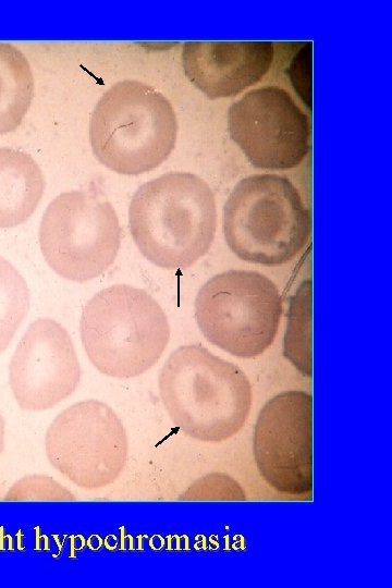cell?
I'll return each instance as SVG.
<instances>
[{"label":"cell","instance_id":"obj_1","mask_svg":"<svg viewBox=\"0 0 392 588\" xmlns=\"http://www.w3.org/2000/svg\"><path fill=\"white\" fill-rule=\"evenodd\" d=\"M128 228L142 253L162 269H186L210 248L217 228L210 186L189 172H169L142 184L128 207Z\"/></svg>","mask_w":392,"mask_h":588},{"label":"cell","instance_id":"obj_2","mask_svg":"<svg viewBox=\"0 0 392 588\" xmlns=\"http://www.w3.org/2000/svg\"><path fill=\"white\" fill-rule=\"evenodd\" d=\"M172 422L203 442H221L244 426L252 406L245 372L200 345H183L164 362L158 378Z\"/></svg>","mask_w":392,"mask_h":588},{"label":"cell","instance_id":"obj_3","mask_svg":"<svg viewBox=\"0 0 392 588\" xmlns=\"http://www.w3.org/2000/svg\"><path fill=\"white\" fill-rule=\"evenodd\" d=\"M177 121L171 102L151 85L124 79L98 100L89 122L97 160L124 175L160 166L172 152Z\"/></svg>","mask_w":392,"mask_h":588},{"label":"cell","instance_id":"obj_4","mask_svg":"<svg viewBox=\"0 0 392 588\" xmlns=\"http://www.w3.org/2000/svg\"><path fill=\"white\" fill-rule=\"evenodd\" d=\"M81 340L103 375L127 379L149 370L170 340L166 313L146 291L114 284L97 292L79 320Z\"/></svg>","mask_w":392,"mask_h":588},{"label":"cell","instance_id":"obj_5","mask_svg":"<svg viewBox=\"0 0 392 588\" xmlns=\"http://www.w3.org/2000/svg\"><path fill=\"white\" fill-rule=\"evenodd\" d=\"M311 233V215L293 183L278 174L241 180L223 207V234L242 260L280 266L294 259Z\"/></svg>","mask_w":392,"mask_h":588},{"label":"cell","instance_id":"obj_6","mask_svg":"<svg viewBox=\"0 0 392 588\" xmlns=\"http://www.w3.org/2000/svg\"><path fill=\"white\" fill-rule=\"evenodd\" d=\"M282 315L277 285L252 270H229L210 278L195 298V318L204 336L240 358L271 346Z\"/></svg>","mask_w":392,"mask_h":588},{"label":"cell","instance_id":"obj_7","mask_svg":"<svg viewBox=\"0 0 392 588\" xmlns=\"http://www.w3.org/2000/svg\"><path fill=\"white\" fill-rule=\"evenodd\" d=\"M39 244L57 274L74 282L89 281L115 260L121 245L118 215L96 191L61 193L41 218Z\"/></svg>","mask_w":392,"mask_h":588},{"label":"cell","instance_id":"obj_8","mask_svg":"<svg viewBox=\"0 0 392 588\" xmlns=\"http://www.w3.org/2000/svg\"><path fill=\"white\" fill-rule=\"evenodd\" d=\"M49 463L86 490L109 486L123 471L128 455L124 426L103 402L85 400L61 412L45 437Z\"/></svg>","mask_w":392,"mask_h":588},{"label":"cell","instance_id":"obj_9","mask_svg":"<svg viewBox=\"0 0 392 588\" xmlns=\"http://www.w3.org/2000/svg\"><path fill=\"white\" fill-rule=\"evenodd\" d=\"M228 127L233 142L258 169L295 168L309 150V119L278 86L252 89L232 103Z\"/></svg>","mask_w":392,"mask_h":588},{"label":"cell","instance_id":"obj_10","mask_svg":"<svg viewBox=\"0 0 392 588\" xmlns=\"http://www.w3.org/2000/svg\"><path fill=\"white\" fill-rule=\"evenodd\" d=\"M254 455L265 481L291 495L313 490V396L284 391L260 409Z\"/></svg>","mask_w":392,"mask_h":588},{"label":"cell","instance_id":"obj_11","mask_svg":"<svg viewBox=\"0 0 392 588\" xmlns=\"http://www.w3.org/2000/svg\"><path fill=\"white\" fill-rule=\"evenodd\" d=\"M81 380L78 358L69 332L51 318L33 321L9 365V382L22 409L46 411L66 397Z\"/></svg>","mask_w":392,"mask_h":588},{"label":"cell","instance_id":"obj_12","mask_svg":"<svg viewBox=\"0 0 392 588\" xmlns=\"http://www.w3.org/2000/svg\"><path fill=\"white\" fill-rule=\"evenodd\" d=\"M271 41H187L182 63L186 77L208 98L232 97L259 82L270 69Z\"/></svg>","mask_w":392,"mask_h":588},{"label":"cell","instance_id":"obj_13","mask_svg":"<svg viewBox=\"0 0 392 588\" xmlns=\"http://www.w3.org/2000/svg\"><path fill=\"white\" fill-rule=\"evenodd\" d=\"M45 177L35 159L11 147L0 148V228H14L36 210Z\"/></svg>","mask_w":392,"mask_h":588},{"label":"cell","instance_id":"obj_14","mask_svg":"<svg viewBox=\"0 0 392 588\" xmlns=\"http://www.w3.org/2000/svg\"><path fill=\"white\" fill-rule=\"evenodd\" d=\"M34 77L23 52L0 42V135L15 131L34 97Z\"/></svg>","mask_w":392,"mask_h":588},{"label":"cell","instance_id":"obj_15","mask_svg":"<svg viewBox=\"0 0 392 588\" xmlns=\"http://www.w3.org/2000/svg\"><path fill=\"white\" fill-rule=\"evenodd\" d=\"M313 283L304 281L291 299L284 335V356L307 377L313 375L311 345Z\"/></svg>","mask_w":392,"mask_h":588},{"label":"cell","instance_id":"obj_16","mask_svg":"<svg viewBox=\"0 0 392 588\" xmlns=\"http://www.w3.org/2000/svg\"><path fill=\"white\" fill-rule=\"evenodd\" d=\"M28 307L26 281L9 260L0 256V353L11 343Z\"/></svg>","mask_w":392,"mask_h":588},{"label":"cell","instance_id":"obj_17","mask_svg":"<svg viewBox=\"0 0 392 588\" xmlns=\"http://www.w3.org/2000/svg\"><path fill=\"white\" fill-rule=\"evenodd\" d=\"M7 501H73L72 492L46 475H30L17 480L7 492Z\"/></svg>","mask_w":392,"mask_h":588},{"label":"cell","instance_id":"obj_18","mask_svg":"<svg viewBox=\"0 0 392 588\" xmlns=\"http://www.w3.org/2000/svg\"><path fill=\"white\" fill-rule=\"evenodd\" d=\"M4 428H5L4 419L0 413V455L4 449Z\"/></svg>","mask_w":392,"mask_h":588}]
</instances>
